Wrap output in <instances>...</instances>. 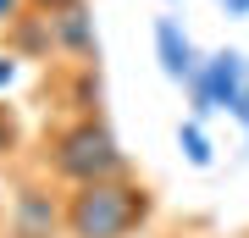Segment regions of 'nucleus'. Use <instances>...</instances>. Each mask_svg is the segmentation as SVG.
I'll return each instance as SVG.
<instances>
[{
    "label": "nucleus",
    "instance_id": "obj_1",
    "mask_svg": "<svg viewBox=\"0 0 249 238\" xmlns=\"http://www.w3.org/2000/svg\"><path fill=\"white\" fill-rule=\"evenodd\" d=\"M150 216H155V194L144 183H133V177L83 183L61 205L67 238H133L139 227H150Z\"/></svg>",
    "mask_w": 249,
    "mask_h": 238
},
{
    "label": "nucleus",
    "instance_id": "obj_2",
    "mask_svg": "<svg viewBox=\"0 0 249 238\" xmlns=\"http://www.w3.org/2000/svg\"><path fill=\"white\" fill-rule=\"evenodd\" d=\"M45 161L61 183L83 188V183H106V177H127V155L116 144V133L100 116H78V122L55 128L45 144Z\"/></svg>",
    "mask_w": 249,
    "mask_h": 238
},
{
    "label": "nucleus",
    "instance_id": "obj_3",
    "mask_svg": "<svg viewBox=\"0 0 249 238\" xmlns=\"http://www.w3.org/2000/svg\"><path fill=\"white\" fill-rule=\"evenodd\" d=\"M244 89H249V55H244V50H216V55H205V61L194 67V78H188V106H194L188 122H205L211 111H227L232 122H238Z\"/></svg>",
    "mask_w": 249,
    "mask_h": 238
},
{
    "label": "nucleus",
    "instance_id": "obj_4",
    "mask_svg": "<svg viewBox=\"0 0 249 238\" xmlns=\"http://www.w3.org/2000/svg\"><path fill=\"white\" fill-rule=\"evenodd\" d=\"M45 22V39H50V50L55 55H67V61H94L100 55V39H94V17H89V6H67V11H50V17H39Z\"/></svg>",
    "mask_w": 249,
    "mask_h": 238
},
{
    "label": "nucleus",
    "instance_id": "obj_5",
    "mask_svg": "<svg viewBox=\"0 0 249 238\" xmlns=\"http://www.w3.org/2000/svg\"><path fill=\"white\" fill-rule=\"evenodd\" d=\"M155 61H160V72H166L172 83H188V78H194L199 50H194V39L183 34L178 17H155Z\"/></svg>",
    "mask_w": 249,
    "mask_h": 238
},
{
    "label": "nucleus",
    "instance_id": "obj_6",
    "mask_svg": "<svg viewBox=\"0 0 249 238\" xmlns=\"http://www.w3.org/2000/svg\"><path fill=\"white\" fill-rule=\"evenodd\" d=\"M17 211H22V221H28L22 238H34V227H45V233H50V221H55V205L39 194V188H22V194H17Z\"/></svg>",
    "mask_w": 249,
    "mask_h": 238
},
{
    "label": "nucleus",
    "instance_id": "obj_7",
    "mask_svg": "<svg viewBox=\"0 0 249 238\" xmlns=\"http://www.w3.org/2000/svg\"><path fill=\"white\" fill-rule=\"evenodd\" d=\"M178 150H183L188 166H211L216 161V150H211V139H205L199 122H178Z\"/></svg>",
    "mask_w": 249,
    "mask_h": 238
},
{
    "label": "nucleus",
    "instance_id": "obj_8",
    "mask_svg": "<svg viewBox=\"0 0 249 238\" xmlns=\"http://www.w3.org/2000/svg\"><path fill=\"white\" fill-rule=\"evenodd\" d=\"M17 78H22V55L17 50H0V94L17 89Z\"/></svg>",
    "mask_w": 249,
    "mask_h": 238
},
{
    "label": "nucleus",
    "instance_id": "obj_9",
    "mask_svg": "<svg viewBox=\"0 0 249 238\" xmlns=\"http://www.w3.org/2000/svg\"><path fill=\"white\" fill-rule=\"evenodd\" d=\"M17 144V116H11V106H0V155Z\"/></svg>",
    "mask_w": 249,
    "mask_h": 238
},
{
    "label": "nucleus",
    "instance_id": "obj_10",
    "mask_svg": "<svg viewBox=\"0 0 249 238\" xmlns=\"http://www.w3.org/2000/svg\"><path fill=\"white\" fill-rule=\"evenodd\" d=\"M78 6V0H22V11H34V17H50V11H67Z\"/></svg>",
    "mask_w": 249,
    "mask_h": 238
},
{
    "label": "nucleus",
    "instance_id": "obj_11",
    "mask_svg": "<svg viewBox=\"0 0 249 238\" xmlns=\"http://www.w3.org/2000/svg\"><path fill=\"white\" fill-rule=\"evenodd\" d=\"M17 17H22V0H0V28H11Z\"/></svg>",
    "mask_w": 249,
    "mask_h": 238
},
{
    "label": "nucleus",
    "instance_id": "obj_12",
    "mask_svg": "<svg viewBox=\"0 0 249 238\" xmlns=\"http://www.w3.org/2000/svg\"><path fill=\"white\" fill-rule=\"evenodd\" d=\"M227 6V17H249V0H222Z\"/></svg>",
    "mask_w": 249,
    "mask_h": 238
},
{
    "label": "nucleus",
    "instance_id": "obj_13",
    "mask_svg": "<svg viewBox=\"0 0 249 238\" xmlns=\"http://www.w3.org/2000/svg\"><path fill=\"white\" fill-rule=\"evenodd\" d=\"M238 122H244V128H249V89H244V111H238Z\"/></svg>",
    "mask_w": 249,
    "mask_h": 238
},
{
    "label": "nucleus",
    "instance_id": "obj_14",
    "mask_svg": "<svg viewBox=\"0 0 249 238\" xmlns=\"http://www.w3.org/2000/svg\"><path fill=\"white\" fill-rule=\"evenodd\" d=\"M166 6H178V0H166Z\"/></svg>",
    "mask_w": 249,
    "mask_h": 238
}]
</instances>
